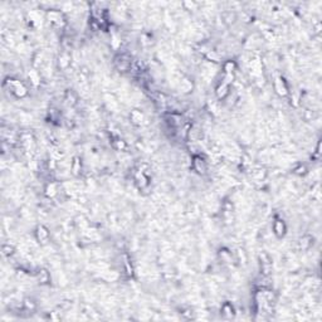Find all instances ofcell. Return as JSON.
<instances>
[{
	"label": "cell",
	"mask_w": 322,
	"mask_h": 322,
	"mask_svg": "<svg viewBox=\"0 0 322 322\" xmlns=\"http://www.w3.org/2000/svg\"><path fill=\"white\" fill-rule=\"evenodd\" d=\"M273 228H274V233L278 235V237H282V235L284 234V232H286V225H284V223L282 220H277L274 223V225H273Z\"/></svg>",
	"instance_id": "7"
},
{
	"label": "cell",
	"mask_w": 322,
	"mask_h": 322,
	"mask_svg": "<svg viewBox=\"0 0 322 322\" xmlns=\"http://www.w3.org/2000/svg\"><path fill=\"white\" fill-rule=\"evenodd\" d=\"M80 170H81V162H80V160H78V159H74L73 165H72V171L77 175L78 173H80Z\"/></svg>",
	"instance_id": "16"
},
{
	"label": "cell",
	"mask_w": 322,
	"mask_h": 322,
	"mask_svg": "<svg viewBox=\"0 0 322 322\" xmlns=\"http://www.w3.org/2000/svg\"><path fill=\"white\" fill-rule=\"evenodd\" d=\"M66 101L69 103V105H74L76 103V97L72 92H67V96H66Z\"/></svg>",
	"instance_id": "17"
},
{
	"label": "cell",
	"mask_w": 322,
	"mask_h": 322,
	"mask_svg": "<svg viewBox=\"0 0 322 322\" xmlns=\"http://www.w3.org/2000/svg\"><path fill=\"white\" fill-rule=\"evenodd\" d=\"M180 87L183 88L184 92H189V91L191 89V87H192V84H191L188 80H183L181 83H180Z\"/></svg>",
	"instance_id": "14"
},
{
	"label": "cell",
	"mask_w": 322,
	"mask_h": 322,
	"mask_svg": "<svg viewBox=\"0 0 322 322\" xmlns=\"http://www.w3.org/2000/svg\"><path fill=\"white\" fill-rule=\"evenodd\" d=\"M311 238L310 237H303L301 240H299V247H301L302 249H307L310 247V244H311Z\"/></svg>",
	"instance_id": "13"
},
{
	"label": "cell",
	"mask_w": 322,
	"mask_h": 322,
	"mask_svg": "<svg viewBox=\"0 0 322 322\" xmlns=\"http://www.w3.org/2000/svg\"><path fill=\"white\" fill-rule=\"evenodd\" d=\"M49 238V232H48V229L45 227H38L37 228V239L40 242V243H45Z\"/></svg>",
	"instance_id": "3"
},
{
	"label": "cell",
	"mask_w": 322,
	"mask_h": 322,
	"mask_svg": "<svg viewBox=\"0 0 322 322\" xmlns=\"http://www.w3.org/2000/svg\"><path fill=\"white\" fill-rule=\"evenodd\" d=\"M48 18H49V20H51L52 23H55V24H61L62 23V14L59 11L48 13Z\"/></svg>",
	"instance_id": "8"
},
{
	"label": "cell",
	"mask_w": 322,
	"mask_h": 322,
	"mask_svg": "<svg viewBox=\"0 0 322 322\" xmlns=\"http://www.w3.org/2000/svg\"><path fill=\"white\" fill-rule=\"evenodd\" d=\"M225 95H228V84L221 83V86H219V88H218V96L224 97Z\"/></svg>",
	"instance_id": "11"
},
{
	"label": "cell",
	"mask_w": 322,
	"mask_h": 322,
	"mask_svg": "<svg viewBox=\"0 0 322 322\" xmlns=\"http://www.w3.org/2000/svg\"><path fill=\"white\" fill-rule=\"evenodd\" d=\"M238 255H239V259L242 261L240 263H243V264H244V263L247 262V257H245V253L243 252L242 249H239V250H238Z\"/></svg>",
	"instance_id": "22"
},
{
	"label": "cell",
	"mask_w": 322,
	"mask_h": 322,
	"mask_svg": "<svg viewBox=\"0 0 322 322\" xmlns=\"http://www.w3.org/2000/svg\"><path fill=\"white\" fill-rule=\"evenodd\" d=\"M274 88H276V91L281 96L287 95V87H286V84H284L282 78H276V81H274Z\"/></svg>",
	"instance_id": "4"
},
{
	"label": "cell",
	"mask_w": 322,
	"mask_h": 322,
	"mask_svg": "<svg viewBox=\"0 0 322 322\" xmlns=\"http://www.w3.org/2000/svg\"><path fill=\"white\" fill-rule=\"evenodd\" d=\"M114 145H116V148H118V150H126L127 148V145L125 144V141H122V140H117V141H114Z\"/></svg>",
	"instance_id": "18"
},
{
	"label": "cell",
	"mask_w": 322,
	"mask_h": 322,
	"mask_svg": "<svg viewBox=\"0 0 322 322\" xmlns=\"http://www.w3.org/2000/svg\"><path fill=\"white\" fill-rule=\"evenodd\" d=\"M305 170H306V169H305V166H302V167H298V169L296 170V173H297V174H303V173H305Z\"/></svg>",
	"instance_id": "24"
},
{
	"label": "cell",
	"mask_w": 322,
	"mask_h": 322,
	"mask_svg": "<svg viewBox=\"0 0 322 322\" xmlns=\"http://www.w3.org/2000/svg\"><path fill=\"white\" fill-rule=\"evenodd\" d=\"M6 84H9V89H11L18 97H24L27 95V88L24 87L23 83L17 82L14 80H8L6 81Z\"/></svg>",
	"instance_id": "1"
},
{
	"label": "cell",
	"mask_w": 322,
	"mask_h": 322,
	"mask_svg": "<svg viewBox=\"0 0 322 322\" xmlns=\"http://www.w3.org/2000/svg\"><path fill=\"white\" fill-rule=\"evenodd\" d=\"M14 252V248L10 247V245H3V253L5 255H11Z\"/></svg>",
	"instance_id": "19"
},
{
	"label": "cell",
	"mask_w": 322,
	"mask_h": 322,
	"mask_svg": "<svg viewBox=\"0 0 322 322\" xmlns=\"http://www.w3.org/2000/svg\"><path fill=\"white\" fill-rule=\"evenodd\" d=\"M130 117H131V121L135 125H141L142 121H144V114H142V112H140L139 110H133L131 112Z\"/></svg>",
	"instance_id": "6"
},
{
	"label": "cell",
	"mask_w": 322,
	"mask_h": 322,
	"mask_svg": "<svg viewBox=\"0 0 322 322\" xmlns=\"http://www.w3.org/2000/svg\"><path fill=\"white\" fill-rule=\"evenodd\" d=\"M233 68H234V64H233L232 62H228V63L225 64V72H227V74L232 73V72H233Z\"/></svg>",
	"instance_id": "23"
},
{
	"label": "cell",
	"mask_w": 322,
	"mask_h": 322,
	"mask_svg": "<svg viewBox=\"0 0 322 322\" xmlns=\"http://www.w3.org/2000/svg\"><path fill=\"white\" fill-rule=\"evenodd\" d=\"M116 66L121 70H127L131 66V61H130V58H128L127 55H121L116 61Z\"/></svg>",
	"instance_id": "2"
},
{
	"label": "cell",
	"mask_w": 322,
	"mask_h": 322,
	"mask_svg": "<svg viewBox=\"0 0 322 322\" xmlns=\"http://www.w3.org/2000/svg\"><path fill=\"white\" fill-rule=\"evenodd\" d=\"M234 19H235V15L234 14H232V13H228V14H225L224 15V20H225V23H233L234 21Z\"/></svg>",
	"instance_id": "20"
},
{
	"label": "cell",
	"mask_w": 322,
	"mask_h": 322,
	"mask_svg": "<svg viewBox=\"0 0 322 322\" xmlns=\"http://www.w3.org/2000/svg\"><path fill=\"white\" fill-rule=\"evenodd\" d=\"M29 77H30V81L35 86L39 84V76H38V73L35 72V70H30V72H29Z\"/></svg>",
	"instance_id": "15"
},
{
	"label": "cell",
	"mask_w": 322,
	"mask_h": 322,
	"mask_svg": "<svg viewBox=\"0 0 322 322\" xmlns=\"http://www.w3.org/2000/svg\"><path fill=\"white\" fill-rule=\"evenodd\" d=\"M57 185L54 184V183H52V184H49L48 186H47V189H45V194L49 196V198H53L54 195H57Z\"/></svg>",
	"instance_id": "10"
},
{
	"label": "cell",
	"mask_w": 322,
	"mask_h": 322,
	"mask_svg": "<svg viewBox=\"0 0 322 322\" xmlns=\"http://www.w3.org/2000/svg\"><path fill=\"white\" fill-rule=\"evenodd\" d=\"M24 306L27 307L28 310H34V308H35V305H34V302H33V301H30V299H25V301H24Z\"/></svg>",
	"instance_id": "21"
},
{
	"label": "cell",
	"mask_w": 322,
	"mask_h": 322,
	"mask_svg": "<svg viewBox=\"0 0 322 322\" xmlns=\"http://www.w3.org/2000/svg\"><path fill=\"white\" fill-rule=\"evenodd\" d=\"M194 167L198 173L200 174H205L206 173V164L202 157H195L194 159Z\"/></svg>",
	"instance_id": "5"
},
{
	"label": "cell",
	"mask_w": 322,
	"mask_h": 322,
	"mask_svg": "<svg viewBox=\"0 0 322 322\" xmlns=\"http://www.w3.org/2000/svg\"><path fill=\"white\" fill-rule=\"evenodd\" d=\"M48 278H49V274L45 269H40L39 270V281L42 283H47L48 282Z\"/></svg>",
	"instance_id": "12"
},
{
	"label": "cell",
	"mask_w": 322,
	"mask_h": 322,
	"mask_svg": "<svg viewBox=\"0 0 322 322\" xmlns=\"http://www.w3.org/2000/svg\"><path fill=\"white\" fill-rule=\"evenodd\" d=\"M69 64H70V58H69V55L68 54H62L59 57V67L63 68V69H66L69 67Z\"/></svg>",
	"instance_id": "9"
}]
</instances>
